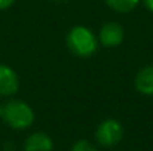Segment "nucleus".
<instances>
[{
	"instance_id": "obj_1",
	"label": "nucleus",
	"mask_w": 153,
	"mask_h": 151,
	"mask_svg": "<svg viewBox=\"0 0 153 151\" xmlns=\"http://www.w3.org/2000/svg\"><path fill=\"white\" fill-rule=\"evenodd\" d=\"M65 45L68 50L79 58H89L98 49V37L83 25L73 27L65 36Z\"/></svg>"
},
{
	"instance_id": "obj_2",
	"label": "nucleus",
	"mask_w": 153,
	"mask_h": 151,
	"mask_svg": "<svg viewBox=\"0 0 153 151\" xmlns=\"http://www.w3.org/2000/svg\"><path fill=\"white\" fill-rule=\"evenodd\" d=\"M0 117L9 127H12L15 130L28 129L34 123L33 108L25 101L21 99H10L6 104H3Z\"/></svg>"
},
{
	"instance_id": "obj_3",
	"label": "nucleus",
	"mask_w": 153,
	"mask_h": 151,
	"mask_svg": "<svg viewBox=\"0 0 153 151\" xmlns=\"http://www.w3.org/2000/svg\"><path fill=\"white\" fill-rule=\"evenodd\" d=\"M123 138V127L116 119H104L95 129V141L105 148L117 145Z\"/></svg>"
},
{
	"instance_id": "obj_4",
	"label": "nucleus",
	"mask_w": 153,
	"mask_h": 151,
	"mask_svg": "<svg viewBox=\"0 0 153 151\" xmlns=\"http://www.w3.org/2000/svg\"><path fill=\"white\" fill-rule=\"evenodd\" d=\"M98 43L104 48H117L125 40V30L119 22L108 21L102 25L98 31Z\"/></svg>"
},
{
	"instance_id": "obj_5",
	"label": "nucleus",
	"mask_w": 153,
	"mask_h": 151,
	"mask_svg": "<svg viewBox=\"0 0 153 151\" xmlns=\"http://www.w3.org/2000/svg\"><path fill=\"white\" fill-rule=\"evenodd\" d=\"M19 91V77L16 71L6 65L0 64V96H12Z\"/></svg>"
},
{
	"instance_id": "obj_6",
	"label": "nucleus",
	"mask_w": 153,
	"mask_h": 151,
	"mask_svg": "<svg viewBox=\"0 0 153 151\" xmlns=\"http://www.w3.org/2000/svg\"><path fill=\"white\" fill-rule=\"evenodd\" d=\"M134 88L144 96H153V64L140 68L134 77Z\"/></svg>"
},
{
	"instance_id": "obj_7",
	"label": "nucleus",
	"mask_w": 153,
	"mask_h": 151,
	"mask_svg": "<svg viewBox=\"0 0 153 151\" xmlns=\"http://www.w3.org/2000/svg\"><path fill=\"white\" fill-rule=\"evenodd\" d=\"M53 141L45 132H33L24 141V151H52Z\"/></svg>"
},
{
	"instance_id": "obj_8",
	"label": "nucleus",
	"mask_w": 153,
	"mask_h": 151,
	"mask_svg": "<svg viewBox=\"0 0 153 151\" xmlns=\"http://www.w3.org/2000/svg\"><path fill=\"white\" fill-rule=\"evenodd\" d=\"M141 0H104V3L117 13H129L132 12Z\"/></svg>"
},
{
	"instance_id": "obj_9",
	"label": "nucleus",
	"mask_w": 153,
	"mask_h": 151,
	"mask_svg": "<svg viewBox=\"0 0 153 151\" xmlns=\"http://www.w3.org/2000/svg\"><path fill=\"white\" fill-rule=\"evenodd\" d=\"M70 151H98V148L92 142H89L88 139H80V141L73 144Z\"/></svg>"
},
{
	"instance_id": "obj_10",
	"label": "nucleus",
	"mask_w": 153,
	"mask_h": 151,
	"mask_svg": "<svg viewBox=\"0 0 153 151\" xmlns=\"http://www.w3.org/2000/svg\"><path fill=\"white\" fill-rule=\"evenodd\" d=\"M13 3H15V0H0V10H6V9H9Z\"/></svg>"
},
{
	"instance_id": "obj_11",
	"label": "nucleus",
	"mask_w": 153,
	"mask_h": 151,
	"mask_svg": "<svg viewBox=\"0 0 153 151\" xmlns=\"http://www.w3.org/2000/svg\"><path fill=\"white\" fill-rule=\"evenodd\" d=\"M143 1H144V6L147 7V10L153 13V0H143Z\"/></svg>"
},
{
	"instance_id": "obj_12",
	"label": "nucleus",
	"mask_w": 153,
	"mask_h": 151,
	"mask_svg": "<svg viewBox=\"0 0 153 151\" xmlns=\"http://www.w3.org/2000/svg\"><path fill=\"white\" fill-rule=\"evenodd\" d=\"M53 3H67V1H70V0H51Z\"/></svg>"
},
{
	"instance_id": "obj_13",
	"label": "nucleus",
	"mask_w": 153,
	"mask_h": 151,
	"mask_svg": "<svg viewBox=\"0 0 153 151\" xmlns=\"http://www.w3.org/2000/svg\"><path fill=\"white\" fill-rule=\"evenodd\" d=\"M0 114H1V104H0Z\"/></svg>"
}]
</instances>
